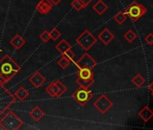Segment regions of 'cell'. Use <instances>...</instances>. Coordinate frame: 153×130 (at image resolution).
Returning a JSON list of instances; mask_svg holds the SVG:
<instances>
[{
    "mask_svg": "<svg viewBox=\"0 0 153 130\" xmlns=\"http://www.w3.org/2000/svg\"><path fill=\"white\" fill-rule=\"evenodd\" d=\"M21 70V66L9 54L7 53L0 59V81L4 84L9 82Z\"/></svg>",
    "mask_w": 153,
    "mask_h": 130,
    "instance_id": "obj_1",
    "label": "cell"
},
{
    "mask_svg": "<svg viewBox=\"0 0 153 130\" xmlns=\"http://www.w3.org/2000/svg\"><path fill=\"white\" fill-rule=\"evenodd\" d=\"M24 125V121L13 111L7 110L0 117V127L4 130H17Z\"/></svg>",
    "mask_w": 153,
    "mask_h": 130,
    "instance_id": "obj_2",
    "label": "cell"
},
{
    "mask_svg": "<svg viewBox=\"0 0 153 130\" xmlns=\"http://www.w3.org/2000/svg\"><path fill=\"white\" fill-rule=\"evenodd\" d=\"M16 101V97L6 88L5 84L0 81V117H1Z\"/></svg>",
    "mask_w": 153,
    "mask_h": 130,
    "instance_id": "obj_3",
    "label": "cell"
},
{
    "mask_svg": "<svg viewBox=\"0 0 153 130\" xmlns=\"http://www.w3.org/2000/svg\"><path fill=\"white\" fill-rule=\"evenodd\" d=\"M76 42L84 51L88 52L97 43V38L95 37V35L87 29L76 39Z\"/></svg>",
    "mask_w": 153,
    "mask_h": 130,
    "instance_id": "obj_4",
    "label": "cell"
},
{
    "mask_svg": "<svg viewBox=\"0 0 153 130\" xmlns=\"http://www.w3.org/2000/svg\"><path fill=\"white\" fill-rule=\"evenodd\" d=\"M133 22H136V21H138L140 18H141L145 14H146V12H147V8L143 6V5H141V4H140V3H138V2H136V1H134V2H132L131 5H129L128 7H127V8L123 11Z\"/></svg>",
    "mask_w": 153,
    "mask_h": 130,
    "instance_id": "obj_5",
    "label": "cell"
},
{
    "mask_svg": "<svg viewBox=\"0 0 153 130\" xmlns=\"http://www.w3.org/2000/svg\"><path fill=\"white\" fill-rule=\"evenodd\" d=\"M71 97L76 100V102L79 106L84 107L93 98V92L89 89H85V88L79 87L78 90H76L72 93Z\"/></svg>",
    "mask_w": 153,
    "mask_h": 130,
    "instance_id": "obj_6",
    "label": "cell"
},
{
    "mask_svg": "<svg viewBox=\"0 0 153 130\" xmlns=\"http://www.w3.org/2000/svg\"><path fill=\"white\" fill-rule=\"evenodd\" d=\"M67 90H68V88L60 81H54L51 82L45 88V91L51 98H59V97H61L67 91Z\"/></svg>",
    "mask_w": 153,
    "mask_h": 130,
    "instance_id": "obj_7",
    "label": "cell"
},
{
    "mask_svg": "<svg viewBox=\"0 0 153 130\" xmlns=\"http://www.w3.org/2000/svg\"><path fill=\"white\" fill-rule=\"evenodd\" d=\"M76 66L79 69H91L93 70L97 65V61L88 52L84 53L76 62Z\"/></svg>",
    "mask_w": 153,
    "mask_h": 130,
    "instance_id": "obj_8",
    "label": "cell"
},
{
    "mask_svg": "<svg viewBox=\"0 0 153 130\" xmlns=\"http://www.w3.org/2000/svg\"><path fill=\"white\" fill-rule=\"evenodd\" d=\"M94 107L102 114H105L112 107H113V102L107 98L106 95H101L95 102H94Z\"/></svg>",
    "mask_w": 153,
    "mask_h": 130,
    "instance_id": "obj_9",
    "label": "cell"
},
{
    "mask_svg": "<svg viewBox=\"0 0 153 130\" xmlns=\"http://www.w3.org/2000/svg\"><path fill=\"white\" fill-rule=\"evenodd\" d=\"M29 82L33 84V86L36 89L40 88L41 86H42L45 81H46V78L44 76L42 75L41 72H35L34 73H33V75H31L28 79Z\"/></svg>",
    "mask_w": 153,
    "mask_h": 130,
    "instance_id": "obj_10",
    "label": "cell"
},
{
    "mask_svg": "<svg viewBox=\"0 0 153 130\" xmlns=\"http://www.w3.org/2000/svg\"><path fill=\"white\" fill-rule=\"evenodd\" d=\"M52 4L50 0H41V1L36 5L35 9L42 15H47L52 8Z\"/></svg>",
    "mask_w": 153,
    "mask_h": 130,
    "instance_id": "obj_11",
    "label": "cell"
},
{
    "mask_svg": "<svg viewBox=\"0 0 153 130\" xmlns=\"http://www.w3.org/2000/svg\"><path fill=\"white\" fill-rule=\"evenodd\" d=\"M114 34L108 28H105L98 34V40H100L102 42V43L105 45L109 44L114 40Z\"/></svg>",
    "mask_w": 153,
    "mask_h": 130,
    "instance_id": "obj_12",
    "label": "cell"
},
{
    "mask_svg": "<svg viewBox=\"0 0 153 130\" xmlns=\"http://www.w3.org/2000/svg\"><path fill=\"white\" fill-rule=\"evenodd\" d=\"M9 43L16 49V50H19L21 49L25 44V38L21 35V34H16L15 36H13L10 41Z\"/></svg>",
    "mask_w": 153,
    "mask_h": 130,
    "instance_id": "obj_13",
    "label": "cell"
},
{
    "mask_svg": "<svg viewBox=\"0 0 153 130\" xmlns=\"http://www.w3.org/2000/svg\"><path fill=\"white\" fill-rule=\"evenodd\" d=\"M140 118H141L144 122H149L153 117V111L148 106L143 107L138 113Z\"/></svg>",
    "mask_w": 153,
    "mask_h": 130,
    "instance_id": "obj_14",
    "label": "cell"
},
{
    "mask_svg": "<svg viewBox=\"0 0 153 130\" xmlns=\"http://www.w3.org/2000/svg\"><path fill=\"white\" fill-rule=\"evenodd\" d=\"M29 116H30L35 122H39V121L45 116V112L41 108V107L35 106V107L29 112Z\"/></svg>",
    "mask_w": 153,
    "mask_h": 130,
    "instance_id": "obj_15",
    "label": "cell"
},
{
    "mask_svg": "<svg viewBox=\"0 0 153 130\" xmlns=\"http://www.w3.org/2000/svg\"><path fill=\"white\" fill-rule=\"evenodd\" d=\"M107 9H108V6L103 1V0H98V1L93 6V10L98 16H102L104 13L106 12Z\"/></svg>",
    "mask_w": 153,
    "mask_h": 130,
    "instance_id": "obj_16",
    "label": "cell"
},
{
    "mask_svg": "<svg viewBox=\"0 0 153 130\" xmlns=\"http://www.w3.org/2000/svg\"><path fill=\"white\" fill-rule=\"evenodd\" d=\"M78 78L83 80H94V72L91 69H79Z\"/></svg>",
    "mask_w": 153,
    "mask_h": 130,
    "instance_id": "obj_17",
    "label": "cell"
},
{
    "mask_svg": "<svg viewBox=\"0 0 153 130\" xmlns=\"http://www.w3.org/2000/svg\"><path fill=\"white\" fill-rule=\"evenodd\" d=\"M14 95H15L16 99H19L20 101H24V100H25L28 98L29 92H28V90L25 87H19L16 90V92H15Z\"/></svg>",
    "mask_w": 153,
    "mask_h": 130,
    "instance_id": "obj_18",
    "label": "cell"
},
{
    "mask_svg": "<svg viewBox=\"0 0 153 130\" xmlns=\"http://www.w3.org/2000/svg\"><path fill=\"white\" fill-rule=\"evenodd\" d=\"M55 49H56L60 54H63L65 52H67L68 50L71 49V44H69L68 42H67L65 39H62L59 43L56 44Z\"/></svg>",
    "mask_w": 153,
    "mask_h": 130,
    "instance_id": "obj_19",
    "label": "cell"
},
{
    "mask_svg": "<svg viewBox=\"0 0 153 130\" xmlns=\"http://www.w3.org/2000/svg\"><path fill=\"white\" fill-rule=\"evenodd\" d=\"M131 81H132V83H133L137 88H140V87L143 86V85L145 84V82H146L144 77L141 76L140 74H136V75L132 78Z\"/></svg>",
    "mask_w": 153,
    "mask_h": 130,
    "instance_id": "obj_20",
    "label": "cell"
},
{
    "mask_svg": "<svg viewBox=\"0 0 153 130\" xmlns=\"http://www.w3.org/2000/svg\"><path fill=\"white\" fill-rule=\"evenodd\" d=\"M76 83L81 88H85V89H89L91 87V85L94 83V80H83V79H76Z\"/></svg>",
    "mask_w": 153,
    "mask_h": 130,
    "instance_id": "obj_21",
    "label": "cell"
},
{
    "mask_svg": "<svg viewBox=\"0 0 153 130\" xmlns=\"http://www.w3.org/2000/svg\"><path fill=\"white\" fill-rule=\"evenodd\" d=\"M114 19L118 25H123L127 19V15L124 12H119L114 16Z\"/></svg>",
    "mask_w": 153,
    "mask_h": 130,
    "instance_id": "obj_22",
    "label": "cell"
},
{
    "mask_svg": "<svg viewBox=\"0 0 153 130\" xmlns=\"http://www.w3.org/2000/svg\"><path fill=\"white\" fill-rule=\"evenodd\" d=\"M69 64H70V61L63 55H61V57L58 61V65L63 70L67 69L69 66Z\"/></svg>",
    "mask_w": 153,
    "mask_h": 130,
    "instance_id": "obj_23",
    "label": "cell"
},
{
    "mask_svg": "<svg viewBox=\"0 0 153 130\" xmlns=\"http://www.w3.org/2000/svg\"><path fill=\"white\" fill-rule=\"evenodd\" d=\"M124 39L128 42V43H132L136 38H137V34L132 31V30H128L124 35H123Z\"/></svg>",
    "mask_w": 153,
    "mask_h": 130,
    "instance_id": "obj_24",
    "label": "cell"
},
{
    "mask_svg": "<svg viewBox=\"0 0 153 130\" xmlns=\"http://www.w3.org/2000/svg\"><path fill=\"white\" fill-rule=\"evenodd\" d=\"M70 6H71V7L74 8L76 11H80V10H82L83 8H85L84 6H83V4L79 1V0H72L71 3H70Z\"/></svg>",
    "mask_w": 153,
    "mask_h": 130,
    "instance_id": "obj_25",
    "label": "cell"
},
{
    "mask_svg": "<svg viewBox=\"0 0 153 130\" xmlns=\"http://www.w3.org/2000/svg\"><path fill=\"white\" fill-rule=\"evenodd\" d=\"M50 36H51V39L52 41H57L61 36V33L58 30V28L55 27L50 32Z\"/></svg>",
    "mask_w": 153,
    "mask_h": 130,
    "instance_id": "obj_26",
    "label": "cell"
},
{
    "mask_svg": "<svg viewBox=\"0 0 153 130\" xmlns=\"http://www.w3.org/2000/svg\"><path fill=\"white\" fill-rule=\"evenodd\" d=\"M40 39L42 41V43H48L50 40H51V36H50V32L49 31H47V30H44L41 34H40Z\"/></svg>",
    "mask_w": 153,
    "mask_h": 130,
    "instance_id": "obj_27",
    "label": "cell"
},
{
    "mask_svg": "<svg viewBox=\"0 0 153 130\" xmlns=\"http://www.w3.org/2000/svg\"><path fill=\"white\" fill-rule=\"evenodd\" d=\"M61 55H63V56H65L66 58H68L70 61H73V60H74V58H75V56H76V54L74 53V52L72 51V49H69V50H68L67 52H65L63 54H61Z\"/></svg>",
    "mask_w": 153,
    "mask_h": 130,
    "instance_id": "obj_28",
    "label": "cell"
},
{
    "mask_svg": "<svg viewBox=\"0 0 153 130\" xmlns=\"http://www.w3.org/2000/svg\"><path fill=\"white\" fill-rule=\"evenodd\" d=\"M144 41L147 44L149 45H152L153 44V34H149L145 38Z\"/></svg>",
    "mask_w": 153,
    "mask_h": 130,
    "instance_id": "obj_29",
    "label": "cell"
},
{
    "mask_svg": "<svg viewBox=\"0 0 153 130\" xmlns=\"http://www.w3.org/2000/svg\"><path fill=\"white\" fill-rule=\"evenodd\" d=\"M79 1L83 4L84 7H87L93 1V0H79Z\"/></svg>",
    "mask_w": 153,
    "mask_h": 130,
    "instance_id": "obj_30",
    "label": "cell"
},
{
    "mask_svg": "<svg viewBox=\"0 0 153 130\" xmlns=\"http://www.w3.org/2000/svg\"><path fill=\"white\" fill-rule=\"evenodd\" d=\"M50 1H51V3L53 6H58V5L62 1V0H50Z\"/></svg>",
    "mask_w": 153,
    "mask_h": 130,
    "instance_id": "obj_31",
    "label": "cell"
},
{
    "mask_svg": "<svg viewBox=\"0 0 153 130\" xmlns=\"http://www.w3.org/2000/svg\"><path fill=\"white\" fill-rule=\"evenodd\" d=\"M149 90H150V91H153V81L149 84Z\"/></svg>",
    "mask_w": 153,
    "mask_h": 130,
    "instance_id": "obj_32",
    "label": "cell"
},
{
    "mask_svg": "<svg viewBox=\"0 0 153 130\" xmlns=\"http://www.w3.org/2000/svg\"><path fill=\"white\" fill-rule=\"evenodd\" d=\"M151 95H152V97H153V91H151Z\"/></svg>",
    "mask_w": 153,
    "mask_h": 130,
    "instance_id": "obj_33",
    "label": "cell"
}]
</instances>
